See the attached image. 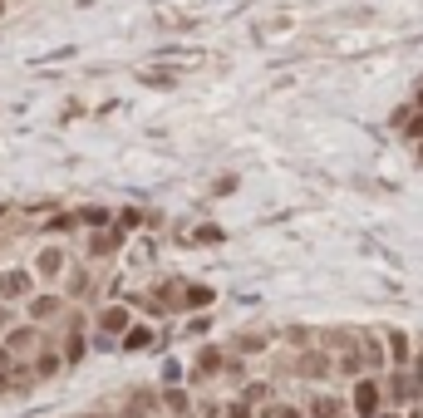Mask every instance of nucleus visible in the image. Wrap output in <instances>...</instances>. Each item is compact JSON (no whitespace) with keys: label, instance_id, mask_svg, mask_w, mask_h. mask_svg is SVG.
I'll return each instance as SVG.
<instances>
[{"label":"nucleus","instance_id":"obj_1","mask_svg":"<svg viewBox=\"0 0 423 418\" xmlns=\"http://www.w3.org/2000/svg\"><path fill=\"white\" fill-rule=\"evenodd\" d=\"M354 404H359V414H374V384H359Z\"/></svg>","mask_w":423,"mask_h":418},{"label":"nucleus","instance_id":"obj_2","mask_svg":"<svg viewBox=\"0 0 423 418\" xmlns=\"http://www.w3.org/2000/svg\"><path fill=\"white\" fill-rule=\"evenodd\" d=\"M315 414H320V418H335L340 409H335V399H320V404H315Z\"/></svg>","mask_w":423,"mask_h":418}]
</instances>
